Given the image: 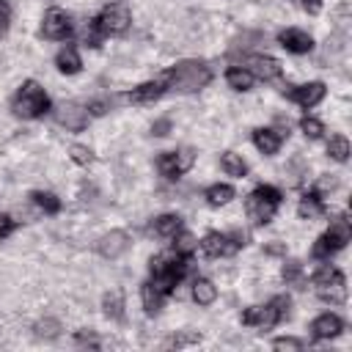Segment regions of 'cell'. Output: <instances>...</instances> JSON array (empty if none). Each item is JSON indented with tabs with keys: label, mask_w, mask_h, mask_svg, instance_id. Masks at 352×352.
Wrapping results in <instances>:
<instances>
[{
	"label": "cell",
	"mask_w": 352,
	"mask_h": 352,
	"mask_svg": "<svg viewBox=\"0 0 352 352\" xmlns=\"http://www.w3.org/2000/svg\"><path fill=\"white\" fill-rule=\"evenodd\" d=\"M184 261H187V256H182V253H162V256L151 258V283L157 292H162V297L170 294L176 289V283L184 278V272H187Z\"/></svg>",
	"instance_id": "obj_1"
},
{
	"label": "cell",
	"mask_w": 352,
	"mask_h": 352,
	"mask_svg": "<svg viewBox=\"0 0 352 352\" xmlns=\"http://www.w3.org/2000/svg\"><path fill=\"white\" fill-rule=\"evenodd\" d=\"M165 80L170 82L173 91H179V94H192V91H201L204 85H209L212 72H209V66H206L204 60H182V63H176V66L165 74Z\"/></svg>",
	"instance_id": "obj_2"
},
{
	"label": "cell",
	"mask_w": 352,
	"mask_h": 352,
	"mask_svg": "<svg viewBox=\"0 0 352 352\" xmlns=\"http://www.w3.org/2000/svg\"><path fill=\"white\" fill-rule=\"evenodd\" d=\"M289 308H292V300H289L286 294H278V297H272L267 305H253V308H248V311L242 314V324L270 330V327H275L280 319H286V316L292 314Z\"/></svg>",
	"instance_id": "obj_3"
},
{
	"label": "cell",
	"mask_w": 352,
	"mask_h": 352,
	"mask_svg": "<svg viewBox=\"0 0 352 352\" xmlns=\"http://www.w3.org/2000/svg\"><path fill=\"white\" fill-rule=\"evenodd\" d=\"M11 110L19 116V118H38L50 110V96L44 94V88L36 82V80H28L22 82V88L16 91L14 102H11Z\"/></svg>",
	"instance_id": "obj_4"
},
{
	"label": "cell",
	"mask_w": 352,
	"mask_h": 352,
	"mask_svg": "<svg viewBox=\"0 0 352 352\" xmlns=\"http://www.w3.org/2000/svg\"><path fill=\"white\" fill-rule=\"evenodd\" d=\"M278 204H280V192H278L275 187H270V184H258V187L248 195L245 212H248V217L253 220V226H267V223L272 220Z\"/></svg>",
	"instance_id": "obj_5"
},
{
	"label": "cell",
	"mask_w": 352,
	"mask_h": 352,
	"mask_svg": "<svg viewBox=\"0 0 352 352\" xmlns=\"http://www.w3.org/2000/svg\"><path fill=\"white\" fill-rule=\"evenodd\" d=\"M314 286H316L319 300H324V302H330V305H341V302L346 300V280H344V275H341L336 267H330V264H324L322 270H316Z\"/></svg>",
	"instance_id": "obj_6"
},
{
	"label": "cell",
	"mask_w": 352,
	"mask_h": 352,
	"mask_svg": "<svg viewBox=\"0 0 352 352\" xmlns=\"http://www.w3.org/2000/svg\"><path fill=\"white\" fill-rule=\"evenodd\" d=\"M349 236H352V226H349V220L341 214V217H336V220L330 223L327 234H322V236L316 239V245H314V256H316V258H327V256H333L336 250H341V248L349 242Z\"/></svg>",
	"instance_id": "obj_7"
},
{
	"label": "cell",
	"mask_w": 352,
	"mask_h": 352,
	"mask_svg": "<svg viewBox=\"0 0 352 352\" xmlns=\"http://www.w3.org/2000/svg\"><path fill=\"white\" fill-rule=\"evenodd\" d=\"M132 22V14H129V6L126 3H107L99 16L94 19V28L102 33V36H118L129 28Z\"/></svg>",
	"instance_id": "obj_8"
},
{
	"label": "cell",
	"mask_w": 352,
	"mask_h": 352,
	"mask_svg": "<svg viewBox=\"0 0 352 352\" xmlns=\"http://www.w3.org/2000/svg\"><path fill=\"white\" fill-rule=\"evenodd\" d=\"M242 245H245V234H220V231H209V234L201 239V250H204L209 258L234 256Z\"/></svg>",
	"instance_id": "obj_9"
},
{
	"label": "cell",
	"mask_w": 352,
	"mask_h": 352,
	"mask_svg": "<svg viewBox=\"0 0 352 352\" xmlns=\"http://www.w3.org/2000/svg\"><path fill=\"white\" fill-rule=\"evenodd\" d=\"M192 162H195V151L187 146V148H179V151H165V154L157 160V168H160L162 176L176 179V176L187 173V170L192 168Z\"/></svg>",
	"instance_id": "obj_10"
},
{
	"label": "cell",
	"mask_w": 352,
	"mask_h": 352,
	"mask_svg": "<svg viewBox=\"0 0 352 352\" xmlns=\"http://www.w3.org/2000/svg\"><path fill=\"white\" fill-rule=\"evenodd\" d=\"M41 33L47 38H66L72 33V22H69V14L63 8H50L41 19Z\"/></svg>",
	"instance_id": "obj_11"
},
{
	"label": "cell",
	"mask_w": 352,
	"mask_h": 352,
	"mask_svg": "<svg viewBox=\"0 0 352 352\" xmlns=\"http://www.w3.org/2000/svg\"><path fill=\"white\" fill-rule=\"evenodd\" d=\"M55 118H58L60 126H66V129H72V132H80V129H85V124H88L91 116H88V107H82V104H77V102H66V104L58 107Z\"/></svg>",
	"instance_id": "obj_12"
},
{
	"label": "cell",
	"mask_w": 352,
	"mask_h": 352,
	"mask_svg": "<svg viewBox=\"0 0 352 352\" xmlns=\"http://www.w3.org/2000/svg\"><path fill=\"white\" fill-rule=\"evenodd\" d=\"M245 69L258 80H278L280 77V63L270 55H248Z\"/></svg>",
	"instance_id": "obj_13"
},
{
	"label": "cell",
	"mask_w": 352,
	"mask_h": 352,
	"mask_svg": "<svg viewBox=\"0 0 352 352\" xmlns=\"http://www.w3.org/2000/svg\"><path fill=\"white\" fill-rule=\"evenodd\" d=\"M286 96L292 102L302 104V107H314V104H319L324 99V82L314 80V82H305V85H294V88L286 91Z\"/></svg>",
	"instance_id": "obj_14"
},
{
	"label": "cell",
	"mask_w": 352,
	"mask_h": 352,
	"mask_svg": "<svg viewBox=\"0 0 352 352\" xmlns=\"http://www.w3.org/2000/svg\"><path fill=\"white\" fill-rule=\"evenodd\" d=\"M278 41H280L283 50L297 52V55L311 52V47H314V38H311L305 30H297V28H286V30H280V33H278Z\"/></svg>",
	"instance_id": "obj_15"
},
{
	"label": "cell",
	"mask_w": 352,
	"mask_h": 352,
	"mask_svg": "<svg viewBox=\"0 0 352 352\" xmlns=\"http://www.w3.org/2000/svg\"><path fill=\"white\" fill-rule=\"evenodd\" d=\"M126 248H129L126 231H110V234H104V236L96 242V253L104 256V258H118Z\"/></svg>",
	"instance_id": "obj_16"
},
{
	"label": "cell",
	"mask_w": 352,
	"mask_h": 352,
	"mask_svg": "<svg viewBox=\"0 0 352 352\" xmlns=\"http://www.w3.org/2000/svg\"><path fill=\"white\" fill-rule=\"evenodd\" d=\"M341 330H344V322H341L336 314H322V316H316L314 324H311V333H314L316 338H336Z\"/></svg>",
	"instance_id": "obj_17"
},
{
	"label": "cell",
	"mask_w": 352,
	"mask_h": 352,
	"mask_svg": "<svg viewBox=\"0 0 352 352\" xmlns=\"http://www.w3.org/2000/svg\"><path fill=\"white\" fill-rule=\"evenodd\" d=\"M165 77H160V80H151V82H143V85H138L132 94H129V99L132 102H138V104H146V102H154V99H160L162 94H165Z\"/></svg>",
	"instance_id": "obj_18"
},
{
	"label": "cell",
	"mask_w": 352,
	"mask_h": 352,
	"mask_svg": "<svg viewBox=\"0 0 352 352\" xmlns=\"http://www.w3.org/2000/svg\"><path fill=\"white\" fill-rule=\"evenodd\" d=\"M253 143H256L258 151H264V154H275V151L280 148V132L267 129V126H258V129H253Z\"/></svg>",
	"instance_id": "obj_19"
},
{
	"label": "cell",
	"mask_w": 352,
	"mask_h": 352,
	"mask_svg": "<svg viewBox=\"0 0 352 352\" xmlns=\"http://www.w3.org/2000/svg\"><path fill=\"white\" fill-rule=\"evenodd\" d=\"M322 212H324V206H322L319 192H308V195H302V198H300L297 214H300L302 220H314V217H319Z\"/></svg>",
	"instance_id": "obj_20"
},
{
	"label": "cell",
	"mask_w": 352,
	"mask_h": 352,
	"mask_svg": "<svg viewBox=\"0 0 352 352\" xmlns=\"http://www.w3.org/2000/svg\"><path fill=\"white\" fill-rule=\"evenodd\" d=\"M151 231L157 236H176V231H182V217L179 214H160L151 223Z\"/></svg>",
	"instance_id": "obj_21"
},
{
	"label": "cell",
	"mask_w": 352,
	"mask_h": 352,
	"mask_svg": "<svg viewBox=\"0 0 352 352\" xmlns=\"http://www.w3.org/2000/svg\"><path fill=\"white\" fill-rule=\"evenodd\" d=\"M192 300H195L198 305H212V302L217 300V289H214V283L206 280V278H198V280L192 283Z\"/></svg>",
	"instance_id": "obj_22"
},
{
	"label": "cell",
	"mask_w": 352,
	"mask_h": 352,
	"mask_svg": "<svg viewBox=\"0 0 352 352\" xmlns=\"http://www.w3.org/2000/svg\"><path fill=\"white\" fill-rule=\"evenodd\" d=\"M102 311H104V316H110V319H124V294H121L118 289L107 292V294L102 297Z\"/></svg>",
	"instance_id": "obj_23"
},
{
	"label": "cell",
	"mask_w": 352,
	"mask_h": 352,
	"mask_svg": "<svg viewBox=\"0 0 352 352\" xmlns=\"http://www.w3.org/2000/svg\"><path fill=\"white\" fill-rule=\"evenodd\" d=\"M55 63H58V69L63 72V74H77L80 72V55H77V50L74 47H63L60 52H58V58H55Z\"/></svg>",
	"instance_id": "obj_24"
},
{
	"label": "cell",
	"mask_w": 352,
	"mask_h": 352,
	"mask_svg": "<svg viewBox=\"0 0 352 352\" xmlns=\"http://www.w3.org/2000/svg\"><path fill=\"white\" fill-rule=\"evenodd\" d=\"M226 82L234 88V91H248L253 85V74L248 69H239V66H231L226 72Z\"/></svg>",
	"instance_id": "obj_25"
},
{
	"label": "cell",
	"mask_w": 352,
	"mask_h": 352,
	"mask_svg": "<svg viewBox=\"0 0 352 352\" xmlns=\"http://www.w3.org/2000/svg\"><path fill=\"white\" fill-rule=\"evenodd\" d=\"M220 165H223V170H226L228 176H236V179H242V176L248 173V165H245V160H242L239 154H234V151H223V157H220Z\"/></svg>",
	"instance_id": "obj_26"
},
{
	"label": "cell",
	"mask_w": 352,
	"mask_h": 352,
	"mask_svg": "<svg viewBox=\"0 0 352 352\" xmlns=\"http://www.w3.org/2000/svg\"><path fill=\"white\" fill-rule=\"evenodd\" d=\"M140 300H143V308L148 316H154L160 308H162V292L154 289V283H143L140 289Z\"/></svg>",
	"instance_id": "obj_27"
},
{
	"label": "cell",
	"mask_w": 352,
	"mask_h": 352,
	"mask_svg": "<svg viewBox=\"0 0 352 352\" xmlns=\"http://www.w3.org/2000/svg\"><path fill=\"white\" fill-rule=\"evenodd\" d=\"M33 330H36V338L52 341V338H58V336H60V322H58V319H52V316H47V319H38V322L33 324Z\"/></svg>",
	"instance_id": "obj_28"
},
{
	"label": "cell",
	"mask_w": 352,
	"mask_h": 352,
	"mask_svg": "<svg viewBox=\"0 0 352 352\" xmlns=\"http://www.w3.org/2000/svg\"><path fill=\"white\" fill-rule=\"evenodd\" d=\"M234 198V187H228V184H212L209 190H206V201L212 204V206H223V204H228Z\"/></svg>",
	"instance_id": "obj_29"
},
{
	"label": "cell",
	"mask_w": 352,
	"mask_h": 352,
	"mask_svg": "<svg viewBox=\"0 0 352 352\" xmlns=\"http://www.w3.org/2000/svg\"><path fill=\"white\" fill-rule=\"evenodd\" d=\"M30 198H33V204H36L38 209H44L47 214H55V212H60V201H58L52 192L36 190V192H30Z\"/></svg>",
	"instance_id": "obj_30"
},
{
	"label": "cell",
	"mask_w": 352,
	"mask_h": 352,
	"mask_svg": "<svg viewBox=\"0 0 352 352\" xmlns=\"http://www.w3.org/2000/svg\"><path fill=\"white\" fill-rule=\"evenodd\" d=\"M327 154L333 157V160H338V162H344L346 157H349V140L346 138H330V143H327Z\"/></svg>",
	"instance_id": "obj_31"
},
{
	"label": "cell",
	"mask_w": 352,
	"mask_h": 352,
	"mask_svg": "<svg viewBox=\"0 0 352 352\" xmlns=\"http://www.w3.org/2000/svg\"><path fill=\"white\" fill-rule=\"evenodd\" d=\"M176 253H182V256H190L192 250H195V239H192V234H187V231H176Z\"/></svg>",
	"instance_id": "obj_32"
},
{
	"label": "cell",
	"mask_w": 352,
	"mask_h": 352,
	"mask_svg": "<svg viewBox=\"0 0 352 352\" xmlns=\"http://www.w3.org/2000/svg\"><path fill=\"white\" fill-rule=\"evenodd\" d=\"M201 341V336L198 333H176V336H170L168 341H165V346L170 349V346H190V344H198Z\"/></svg>",
	"instance_id": "obj_33"
},
{
	"label": "cell",
	"mask_w": 352,
	"mask_h": 352,
	"mask_svg": "<svg viewBox=\"0 0 352 352\" xmlns=\"http://www.w3.org/2000/svg\"><path fill=\"white\" fill-rule=\"evenodd\" d=\"M300 129L305 132V138H311V140H316L324 129H322V121H316V118H311V116H305L302 121H300Z\"/></svg>",
	"instance_id": "obj_34"
},
{
	"label": "cell",
	"mask_w": 352,
	"mask_h": 352,
	"mask_svg": "<svg viewBox=\"0 0 352 352\" xmlns=\"http://www.w3.org/2000/svg\"><path fill=\"white\" fill-rule=\"evenodd\" d=\"M69 151H72V160H74L77 165H91V162H94V151H91L88 146H80V143H74Z\"/></svg>",
	"instance_id": "obj_35"
},
{
	"label": "cell",
	"mask_w": 352,
	"mask_h": 352,
	"mask_svg": "<svg viewBox=\"0 0 352 352\" xmlns=\"http://www.w3.org/2000/svg\"><path fill=\"white\" fill-rule=\"evenodd\" d=\"M300 275H302V264L300 261H286L283 264V280L286 283H297Z\"/></svg>",
	"instance_id": "obj_36"
},
{
	"label": "cell",
	"mask_w": 352,
	"mask_h": 352,
	"mask_svg": "<svg viewBox=\"0 0 352 352\" xmlns=\"http://www.w3.org/2000/svg\"><path fill=\"white\" fill-rule=\"evenodd\" d=\"M272 349H278V352H283V349L300 352V349H302V341H300V338H275V341H272Z\"/></svg>",
	"instance_id": "obj_37"
},
{
	"label": "cell",
	"mask_w": 352,
	"mask_h": 352,
	"mask_svg": "<svg viewBox=\"0 0 352 352\" xmlns=\"http://www.w3.org/2000/svg\"><path fill=\"white\" fill-rule=\"evenodd\" d=\"M8 22H11V6L6 0H0V36L8 30Z\"/></svg>",
	"instance_id": "obj_38"
},
{
	"label": "cell",
	"mask_w": 352,
	"mask_h": 352,
	"mask_svg": "<svg viewBox=\"0 0 352 352\" xmlns=\"http://www.w3.org/2000/svg\"><path fill=\"white\" fill-rule=\"evenodd\" d=\"M11 231H14V220H11L8 214H3V212H0V239H6Z\"/></svg>",
	"instance_id": "obj_39"
},
{
	"label": "cell",
	"mask_w": 352,
	"mask_h": 352,
	"mask_svg": "<svg viewBox=\"0 0 352 352\" xmlns=\"http://www.w3.org/2000/svg\"><path fill=\"white\" fill-rule=\"evenodd\" d=\"M168 129H170V118H160V121H154V126H151V132H154L157 138L168 135Z\"/></svg>",
	"instance_id": "obj_40"
},
{
	"label": "cell",
	"mask_w": 352,
	"mask_h": 352,
	"mask_svg": "<svg viewBox=\"0 0 352 352\" xmlns=\"http://www.w3.org/2000/svg\"><path fill=\"white\" fill-rule=\"evenodd\" d=\"M107 113V102H91L88 104V116H104Z\"/></svg>",
	"instance_id": "obj_41"
},
{
	"label": "cell",
	"mask_w": 352,
	"mask_h": 352,
	"mask_svg": "<svg viewBox=\"0 0 352 352\" xmlns=\"http://www.w3.org/2000/svg\"><path fill=\"white\" fill-rule=\"evenodd\" d=\"M77 344H91V346H94V349H96V346H99V341H96V338H94V336H91V333H82V330H80V333H77Z\"/></svg>",
	"instance_id": "obj_42"
},
{
	"label": "cell",
	"mask_w": 352,
	"mask_h": 352,
	"mask_svg": "<svg viewBox=\"0 0 352 352\" xmlns=\"http://www.w3.org/2000/svg\"><path fill=\"white\" fill-rule=\"evenodd\" d=\"M300 3H302L308 11H319V0H300Z\"/></svg>",
	"instance_id": "obj_43"
}]
</instances>
